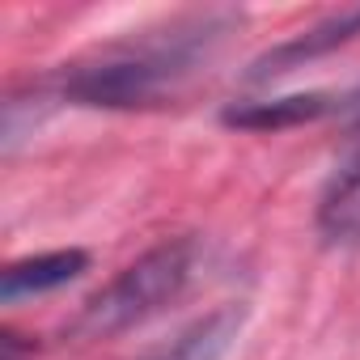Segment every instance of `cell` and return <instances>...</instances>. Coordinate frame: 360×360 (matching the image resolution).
<instances>
[{"mask_svg":"<svg viewBox=\"0 0 360 360\" xmlns=\"http://www.w3.org/2000/svg\"><path fill=\"white\" fill-rule=\"evenodd\" d=\"M330 110V102L322 94H292V98H267V102H242L225 110V123L233 127H250V131H280V127H297V123H314Z\"/></svg>","mask_w":360,"mask_h":360,"instance_id":"cell-7","label":"cell"},{"mask_svg":"<svg viewBox=\"0 0 360 360\" xmlns=\"http://www.w3.org/2000/svg\"><path fill=\"white\" fill-rule=\"evenodd\" d=\"M242 326H246V309L242 305H221V309L195 318L191 326H183L148 360H225L233 339L242 335Z\"/></svg>","mask_w":360,"mask_h":360,"instance_id":"cell-5","label":"cell"},{"mask_svg":"<svg viewBox=\"0 0 360 360\" xmlns=\"http://www.w3.org/2000/svg\"><path fill=\"white\" fill-rule=\"evenodd\" d=\"M217 43V22H191L178 26L165 39H148L140 47H119L94 64H77L60 81V98L77 106H102V110H131L157 102L174 81H183L200 60H208V47Z\"/></svg>","mask_w":360,"mask_h":360,"instance_id":"cell-1","label":"cell"},{"mask_svg":"<svg viewBox=\"0 0 360 360\" xmlns=\"http://www.w3.org/2000/svg\"><path fill=\"white\" fill-rule=\"evenodd\" d=\"M339 106H343V115H347V123H352V127L360 131V89H352V94H347V98H343Z\"/></svg>","mask_w":360,"mask_h":360,"instance_id":"cell-8","label":"cell"},{"mask_svg":"<svg viewBox=\"0 0 360 360\" xmlns=\"http://www.w3.org/2000/svg\"><path fill=\"white\" fill-rule=\"evenodd\" d=\"M356 34H360V5H356V9H343V13H335V18H326V22L309 26V30H301L297 39H288V43H280V47H271L263 60H255L250 81H263V77L288 72V68H297L301 60H314V56H326V51H335V47L352 43Z\"/></svg>","mask_w":360,"mask_h":360,"instance_id":"cell-4","label":"cell"},{"mask_svg":"<svg viewBox=\"0 0 360 360\" xmlns=\"http://www.w3.org/2000/svg\"><path fill=\"white\" fill-rule=\"evenodd\" d=\"M89 271V255L85 250H47V255H30L5 267L0 276V301L5 305H22L30 297H47L72 280H81Z\"/></svg>","mask_w":360,"mask_h":360,"instance_id":"cell-3","label":"cell"},{"mask_svg":"<svg viewBox=\"0 0 360 360\" xmlns=\"http://www.w3.org/2000/svg\"><path fill=\"white\" fill-rule=\"evenodd\" d=\"M318 233L330 246H356L360 242V153L335 169L318 200Z\"/></svg>","mask_w":360,"mask_h":360,"instance_id":"cell-6","label":"cell"},{"mask_svg":"<svg viewBox=\"0 0 360 360\" xmlns=\"http://www.w3.org/2000/svg\"><path fill=\"white\" fill-rule=\"evenodd\" d=\"M200 263H204L200 238H169V242L144 250L136 263H127L106 288H98L81 305L72 335L77 339H115V335L157 318L165 305H174L191 288Z\"/></svg>","mask_w":360,"mask_h":360,"instance_id":"cell-2","label":"cell"}]
</instances>
